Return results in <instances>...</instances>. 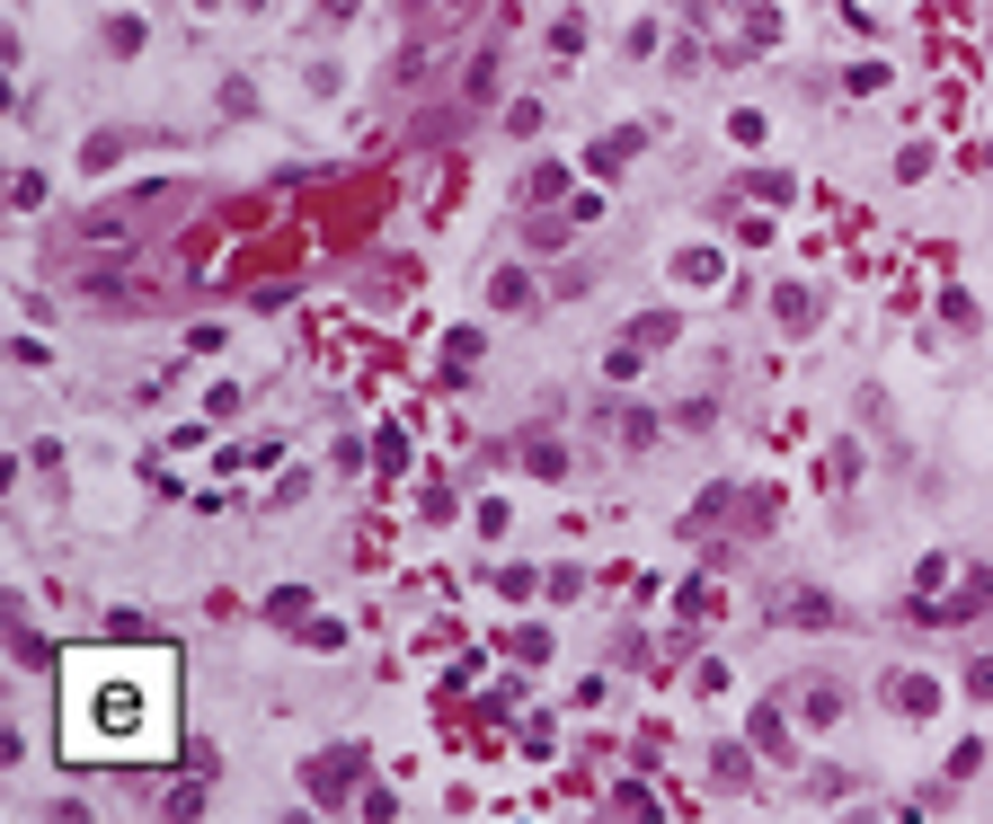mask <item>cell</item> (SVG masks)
<instances>
[{
  "label": "cell",
  "instance_id": "18",
  "mask_svg": "<svg viewBox=\"0 0 993 824\" xmlns=\"http://www.w3.org/2000/svg\"><path fill=\"white\" fill-rule=\"evenodd\" d=\"M267 611H276V621H302V611H311V594H302V585H276V603H267Z\"/></svg>",
  "mask_w": 993,
  "mask_h": 824
},
{
  "label": "cell",
  "instance_id": "6",
  "mask_svg": "<svg viewBox=\"0 0 993 824\" xmlns=\"http://www.w3.org/2000/svg\"><path fill=\"white\" fill-rule=\"evenodd\" d=\"M772 611H780V621H799V630H825V621H843V611H834V594H816V585H808V594H780Z\"/></svg>",
  "mask_w": 993,
  "mask_h": 824
},
{
  "label": "cell",
  "instance_id": "19",
  "mask_svg": "<svg viewBox=\"0 0 993 824\" xmlns=\"http://www.w3.org/2000/svg\"><path fill=\"white\" fill-rule=\"evenodd\" d=\"M967 692H976V701H993V656H976V665H967Z\"/></svg>",
  "mask_w": 993,
  "mask_h": 824
},
{
  "label": "cell",
  "instance_id": "5",
  "mask_svg": "<svg viewBox=\"0 0 993 824\" xmlns=\"http://www.w3.org/2000/svg\"><path fill=\"white\" fill-rule=\"evenodd\" d=\"M639 152H647V133H630V124H621V133H604V143H594L585 160H594V178H621Z\"/></svg>",
  "mask_w": 993,
  "mask_h": 824
},
{
  "label": "cell",
  "instance_id": "20",
  "mask_svg": "<svg viewBox=\"0 0 993 824\" xmlns=\"http://www.w3.org/2000/svg\"><path fill=\"white\" fill-rule=\"evenodd\" d=\"M364 10V0H319V19H355Z\"/></svg>",
  "mask_w": 993,
  "mask_h": 824
},
{
  "label": "cell",
  "instance_id": "4",
  "mask_svg": "<svg viewBox=\"0 0 993 824\" xmlns=\"http://www.w3.org/2000/svg\"><path fill=\"white\" fill-rule=\"evenodd\" d=\"M843 710H851V701H843V682H825V674L799 682V718H808V727H843Z\"/></svg>",
  "mask_w": 993,
  "mask_h": 824
},
{
  "label": "cell",
  "instance_id": "8",
  "mask_svg": "<svg viewBox=\"0 0 993 824\" xmlns=\"http://www.w3.org/2000/svg\"><path fill=\"white\" fill-rule=\"evenodd\" d=\"M488 302H497V311H533L542 293H533V275H523V266H497V275H488Z\"/></svg>",
  "mask_w": 993,
  "mask_h": 824
},
{
  "label": "cell",
  "instance_id": "21",
  "mask_svg": "<svg viewBox=\"0 0 993 824\" xmlns=\"http://www.w3.org/2000/svg\"><path fill=\"white\" fill-rule=\"evenodd\" d=\"M976 169H993V143H984V152H976Z\"/></svg>",
  "mask_w": 993,
  "mask_h": 824
},
{
  "label": "cell",
  "instance_id": "15",
  "mask_svg": "<svg viewBox=\"0 0 993 824\" xmlns=\"http://www.w3.org/2000/svg\"><path fill=\"white\" fill-rule=\"evenodd\" d=\"M523 470H533V478H559L568 452H559V444H523Z\"/></svg>",
  "mask_w": 993,
  "mask_h": 824
},
{
  "label": "cell",
  "instance_id": "3",
  "mask_svg": "<svg viewBox=\"0 0 993 824\" xmlns=\"http://www.w3.org/2000/svg\"><path fill=\"white\" fill-rule=\"evenodd\" d=\"M887 710H896V718H932V710H941V682H932V674H913V665L887 674Z\"/></svg>",
  "mask_w": 993,
  "mask_h": 824
},
{
  "label": "cell",
  "instance_id": "10",
  "mask_svg": "<svg viewBox=\"0 0 993 824\" xmlns=\"http://www.w3.org/2000/svg\"><path fill=\"white\" fill-rule=\"evenodd\" d=\"M613 435H621V444H656V435H666V417H656V408H613Z\"/></svg>",
  "mask_w": 993,
  "mask_h": 824
},
{
  "label": "cell",
  "instance_id": "1",
  "mask_svg": "<svg viewBox=\"0 0 993 824\" xmlns=\"http://www.w3.org/2000/svg\"><path fill=\"white\" fill-rule=\"evenodd\" d=\"M178 744L169 656H98L62 682V753L81 763H160Z\"/></svg>",
  "mask_w": 993,
  "mask_h": 824
},
{
  "label": "cell",
  "instance_id": "7",
  "mask_svg": "<svg viewBox=\"0 0 993 824\" xmlns=\"http://www.w3.org/2000/svg\"><path fill=\"white\" fill-rule=\"evenodd\" d=\"M772 319H780L789 337H808V328H816V293H808V284H780V293H772Z\"/></svg>",
  "mask_w": 993,
  "mask_h": 824
},
{
  "label": "cell",
  "instance_id": "16",
  "mask_svg": "<svg viewBox=\"0 0 993 824\" xmlns=\"http://www.w3.org/2000/svg\"><path fill=\"white\" fill-rule=\"evenodd\" d=\"M639 364H647V347H639V337H621V347H613V355H604V373H613V381H630V373H639Z\"/></svg>",
  "mask_w": 993,
  "mask_h": 824
},
{
  "label": "cell",
  "instance_id": "13",
  "mask_svg": "<svg viewBox=\"0 0 993 824\" xmlns=\"http://www.w3.org/2000/svg\"><path fill=\"white\" fill-rule=\"evenodd\" d=\"M124 160V133H89V143H81V169H116Z\"/></svg>",
  "mask_w": 993,
  "mask_h": 824
},
{
  "label": "cell",
  "instance_id": "17",
  "mask_svg": "<svg viewBox=\"0 0 993 824\" xmlns=\"http://www.w3.org/2000/svg\"><path fill=\"white\" fill-rule=\"evenodd\" d=\"M302 647H311V656H338V647H347V630H338V621H311V630H302Z\"/></svg>",
  "mask_w": 993,
  "mask_h": 824
},
{
  "label": "cell",
  "instance_id": "23",
  "mask_svg": "<svg viewBox=\"0 0 993 824\" xmlns=\"http://www.w3.org/2000/svg\"><path fill=\"white\" fill-rule=\"evenodd\" d=\"M195 10H214V0H195Z\"/></svg>",
  "mask_w": 993,
  "mask_h": 824
},
{
  "label": "cell",
  "instance_id": "2",
  "mask_svg": "<svg viewBox=\"0 0 993 824\" xmlns=\"http://www.w3.org/2000/svg\"><path fill=\"white\" fill-rule=\"evenodd\" d=\"M364 763H355V753L338 744V753H319V763L302 772V789H311V807H347V780H355Z\"/></svg>",
  "mask_w": 993,
  "mask_h": 824
},
{
  "label": "cell",
  "instance_id": "11",
  "mask_svg": "<svg viewBox=\"0 0 993 824\" xmlns=\"http://www.w3.org/2000/svg\"><path fill=\"white\" fill-rule=\"evenodd\" d=\"M550 195H568V169L559 160H533V169H523V204H550Z\"/></svg>",
  "mask_w": 993,
  "mask_h": 824
},
{
  "label": "cell",
  "instance_id": "22",
  "mask_svg": "<svg viewBox=\"0 0 993 824\" xmlns=\"http://www.w3.org/2000/svg\"><path fill=\"white\" fill-rule=\"evenodd\" d=\"M444 10H471V0H444Z\"/></svg>",
  "mask_w": 993,
  "mask_h": 824
},
{
  "label": "cell",
  "instance_id": "12",
  "mask_svg": "<svg viewBox=\"0 0 993 824\" xmlns=\"http://www.w3.org/2000/svg\"><path fill=\"white\" fill-rule=\"evenodd\" d=\"M107 53H143V19H134V10L107 19Z\"/></svg>",
  "mask_w": 993,
  "mask_h": 824
},
{
  "label": "cell",
  "instance_id": "14",
  "mask_svg": "<svg viewBox=\"0 0 993 824\" xmlns=\"http://www.w3.org/2000/svg\"><path fill=\"white\" fill-rule=\"evenodd\" d=\"M675 275H683V284H718V249H683Z\"/></svg>",
  "mask_w": 993,
  "mask_h": 824
},
{
  "label": "cell",
  "instance_id": "9",
  "mask_svg": "<svg viewBox=\"0 0 993 824\" xmlns=\"http://www.w3.org/2000/svg\"><path fill=\"white\" fill-rule=\"evenodd\" d=\"M746 744H754V753H780V763H789V727H780V701H763V710H754Z\"/></svg>",
  "mask_w": 993,
  "mask_h": 824
}]
</instances>
